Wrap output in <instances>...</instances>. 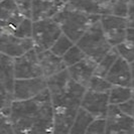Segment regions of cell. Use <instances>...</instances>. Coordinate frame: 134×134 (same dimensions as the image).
<instances>
[{
  "label": "cell",
  "mask_w": 134,
  "mask_h": 134,
  "mask_svg": "<svg viewBox=\"0 0 134 134\" xmlns=\"http://www.w3.org/2000/svg\"><path fill=\"white\" fill-rule=\"evenodd\" d=\"M62 34V27L54 18L34 20L32 34L34 49L37 53L51 49Z\"/></svg>",
  "instance_id": "5b68a950"
},
{
  "label": "cell",
  "mask_w": 134,
  "mask_h": 134,
  "mask_svg": "<svg viewBox=\"0 0 134 134\" xmlns=\"http://www.w3.org/2000/svg\"><path fill=\"white\" fill-rule=\"evenodd\" d=\"M63 1H64V2H65V3H68V2H69V1H70V0H63Z\"/></svg>",
  "instance_id": "e575fe53"
},
{
  "label": "cell",
  "mask_w": 134,
  "mask_h": 134,
  "mask_svg": "<svg viewBox=\"0 0 134 134\" xmlns=\"http://www.w3.org/2000/svg\"><path fill=\"white\" fill-rule=\"evenodd\" d=\"M118 106L125 114L132 117L134 119V98H131L130 100L126 101Z\"/></svg>",
  "instance_id": "1f68e13d"
},
{
  "label": "cell",
  "mask_w": 134,
  "mask_h": 134,
  "mask_svg": "<svg viewBox=\"0 0 134 134\" xmlns=\"http://www.w3.org/2000/svg\"><path fill=\"white\" fill-rule=\"evenodd\" d=\"M130 0H110L111 13L126 17Z\"/></svg>",
  "instance_id": "83f0119b"
},
{
  "label": "cell",
  "mask_w": 134,
  "mask_h": 134,
  "mask_svg": "<svg viewBox=\"0 0 134 134\" xmlns=\"http://www.w3.org/2000/svg\"><path fill=\"white\" fill-rule=\"evenodd\" d=\"M0 86L9 93L13 94L14 85L16 81L14 58H11L5 54H0Z\"/></svg>",
  "instance_id": "2e32d148"
},
{
  "label": "cell",
  "mask_w": 134,
  "mask_h": 134,
  "mask_svg": "<svg viewBox=\"0 0 134 134\" xmlns=\"http://www.w3.org/2000/svg\"><path fill=\"white\" fill-rule=\"evenodd\" d=\"M76 43L85 53L87 58L97 64L114 47L111 46L104 34L100 20L95 22Z\"/></svg>",
  "instance_id": "277c9868"
},
{
  "label": "cell",
  "mask_w": 134,
  "mask_h": 134,
  "mask_svg": "<svg viewBox=\"0 0 134 134\" xmlns=\"http://www.w3.org/2000/svg\"><path fill=\"white\" fill-rule=\"evenodd\" d=\"M113 85L109 82L106 77H102L98 75H94L91 79L87 89L94 91V92H100V93H109Z\"/></svg>",
  "instance_id": "cb8c5ba5"
},
{
  "label": "cell",
  "mask_w": 134,
  "mask_h": 134,
  "mask_svg": "<svg viewBox=\"0 0 134 134\" xmlns=\"http://www.w3.org/2000/svg\"><path fill=\"white\" fill-rule=\"evenodd\" d=\"M106 78L112 85L132 87V71L130 63L119 55L108 72Z\"/></svg>",
  "instance_id": "7c38bea8"
},
{
  "label": "cell",
  "mask_w": 134,
  "mask_h": 134,
  "mask_svg": "<svg viewBox=\"0 0 134 134\" xmlns=\"http://www.w3.org/2000/svg\"><path fill=\"white\" fill-rule=\"evenodd\" d=\"M106 120V133H134V119L125 114L118 105L110 104Z\"/></svg>",
  "instance_id": "30bf717a"
},
{
  "label": "cell",
  "mask_w": 134,
  "mask_h": 134,
  "mask_svg": "<svg viewBox=\"0 0 134 134\" xmlns=\"http://www.w3.org/2000/svg\"><path fill=\"white\" fill-rule=\"evenodd\" d=\"M34 48L32 38H23L13 34L1 32L0 34V52L11 58H18Z\"/></svg>",
  "instance_id": "52a82bcc"
},
{
  "label": "cell",
  "mask_w": 134,
  "mask_h": 134,
  "mask_svg": "<svg viewBox=\"0 0 134 134\" xmlns=\"http://www.w3.org/2000/svg\"><path fill=\"white\" fill-rule=\"evenodd\" d=\"M19 12L26 18L32 19V0H15Z\"/></svg>",
  "instance_id": "f546056e"
},
{
  "label": "cell",
  "mask_w": 134,
  "mask_h": 134,
  "mask_svg": "<svg viewBox=\"0 0 134 134\" xmlns=\"http://www.w3.org/2000/svg\"><path fill=\"white\" fill-rule=\"evenodd\" d=\"M54 18L59 22L63 32L77 42L95 22L100 20L101 15L84 12L66 3Z\"/></svg>",
  "instance_id": "3957f363"
},
{
  "label": "cell",
  "mask_w": 134,
  "mask_h": 134,
  "mask_svg": "<svg viewBox=\"0 0 134 134\" xmlns=\"http://www.w3.org/2000/svg\"><path fill=\"white\" fill-rule=\"evenodd\" d=\"M107 130V120L106 117H99L95 118L90 124L88 128L87 133H93V134H104L106 133Z\"/></svg>",
  "instance_id": "f1b7e54d"
},
{
  "label": "cell",
  "mask_w": 134,
  "mask_h": 134,
  "mask_svg": "<svg viewBox=\"0 0 134 134\" xmlns=\"http://www.w3.org/2000/svg\"><path fill=\"white\" fill-rule=\"evenodd\" d=\"M134 88L129 86L113 85L109 92V102L112 105H120L133 98Z\"/></svg>",
  "instance_id": "ffe728a7"
},
{
  "label": "cell",
  "mask_w": 134,
  "mask_h": 134,
  "mask_svg": "<svg viewBox=\"0 0 134 134\" xmlns=\"http://www.w3.org/2000/svg\"><path fill=\"white\" fill-rule=\"evenodd\" d=\"M65 4L63 0H32V20L54 18Z\"/></svg>",
  "instance_id": "5bb4252c"
},
{
  "label": "cell",
  "mask_w": 134,
  "mask_h": 134,
  "mask_svg": "<svg viewBox=\"0 0 134 134\" xmlns=\"http://www.w3.org/2000/svg\"><path fill=\"white\" fill-rule=\"evenodd\" d=\"M10 119L15 133H54V106L48 89L29 100H14Z\"/></svg>",
  "instance_id": "6da1fadb"
},
{
  "label": "cell",
  "mask_w": 134,
  "mask_h": 134,
  "mask_svg": "<svg viewBox=\"0 0 134 134\" xmlns=\"http://www.w3.org/2000/svg\"><path fill=\"white\" fill-rule=\"evenodd\" d=\"M47 89V78L44 77L16 79L13 90L14 100L32 99Z\"/></svg>",
  "instance_id": "9c48e42d"
},
{
  "label": "cell",
  "mask_w": 134,
  "mask_h": 134,
  "mask_svg": "<svg viewBox=\"0 0 134 134\" xmlns=\"http://www.w3.org/2000/svg\"><path fill=\"white\" fill-rule=\"evenodd\" d=\"M126 19L129 27H134V0H130L129 6H128Z\"/></svg>",
  "instance_id": "d6a6232c"
},
{
  "label": "cell",
  "mask_w": 134,
  "mask_h": 134,
  "mask_svg": "<svg viewBox=\"0 0 134 134\" xmlns=\"http://www.w3.org/2000/svg\"><path fill=\"white\" fill-rule=\"evenodd\" d=\"M115 47L117 48L120 57L129 63L134 62V27L128 28L126 38Z\"/></svg>",
  "instance_id": "44dd1931"
},
{
  "label": "cell",
  "mask_w": 134,
  "mask_h": 134,
  "mask_svg": "<svg viewBox=\"0 0 134 134\" xmlns=\"http://www.w3.org/2000/svg\"><path fill=\"white\" fill-rule=\"evenodd\" d=\"M118 58H119V53H118L117 48L115 47H112L110 49V52L97 64L95 75L106 77L108 72L110 71V69L112 68V66L114 65V63Z\"/></svg>",
  "instance_id": "7402d4cb"
},
{
  "label": "cell",
  "mask_w": 134,
  "mask_h": 134,
  "mask_svg": "<svg viewBox=\"0 0 134 134\" xmlns=\"http://www.w3.org/2000/svg\"><path fill=\"white\" fill-rule=\"evenodd\" d=\"M68 4L87 13L97 15L111 13L110 0H70Z\"/></svg>",
  "instance_id": "e0dca14e"
},
{
  "label": "cell",
  "mask_w": 134,
  "mask_h": 134,
  "mask_svg": "<svg viewBox=\"0 0 134 134\" xmlns=\"http://www.w3.org/2000/svg\"><path fill=\"white\" fill-rule=\"evenodd\" d=\"M133 98H134V95H133Z\"/></svg>",
  "instance_id": "d590c367"
},
{
  "label": "cell",
  "mask_w": 134,
  "mask_h": 134,
  "mask_svg": "<svg viewBox=\"0 0 134 134\" xmlns=\"http://www.w3.org/2000/svg\"><path fill=\"white\" fill-rule=\"evenodd\" d=\"M71 81H72V78L70 76L68 69H65L59 73L47 78V89L51 92L52 97H58L65 94L70 86Z\"/></svg>",
  "instance_id": "ac0fdd59"
},
{
  "label": "cell",
  "mask_w": 134,
  "mask_h": 134,
  "mask_svg": "<svg viewBox=\"0 0 134 134\" xmlns=\"http://www.w3.org/2000/svg\"><path fill=\"white\" fill-rule=\"evenodd\" d=\"M131 65V71H132V87L134 88V62L130 63Z\"/></svg>",
  "instance_id": "836d02e7"
},
{
  "label": "cell",
  "mask_w": 134,
  "mask_h": 134,
  "mask_svg": "<svg viewBox=\"0 0 134 134\" xmlns=\"http://www.w3.org/2000/svg\"><path fill=\"white\" fill-rule=\"evenodd\" d=\"M95 116L88 112L86 109L83 107L80 108L78 114L75 118V121L73 123V126L71 129L70 134H81V133H87V130L92 121L94 120Z\"/></svg>",
  "instance_id": "d6986e66"
},
{
  "label": "cell",
  "mask_w": 134,
  "mask_h": 134,
  "mask_svg": "<svg viewBox=\"0 0 134 134\" xmlns=\"http://www.w3.org/2000/svg\"><path fill=\"white\" fill-rule=\"evenodd\" d=\"M0 134H15L10 116L0 114Z\"/></svg>",
  "instance_id": "4dcf8cb0"
},
{
  "label": "cell",
  "mask_w": 134,
  "mask_h": 134,
  "mask_svg": "<svg viewBox=\"0 0 134 134\" xmlns=\"http://www.w3.org/2000/svg\"><path fill=\"white\" fill-rule=\"evenodd\" d=\"M37 54L44 78H48L65 69H68L63 58L54 54L51 49L38 52Z\"/></svg>",
  "instance_id": "9a60e30c"
},
{
  "label": "cell",
  "mask_w": 134,
  "mask_h": 134,
  "mask_svg": "<svg viewBox=\"0 0 134 134\" xmlns=\"http://www.w3.org/2000/svg\"><path fill=\"white\" fill-rule=\"evenodd\" d=\"M100 22L104 34L112 47H117L126 38L128 31V23L126 17L115 14L101 15Z\"/></svg>",
  "instance_id": "8992f818"
},
{
  "label": "cell",
  "mask_w": 134,
  "mask_h": 134,
  "mask_svg": "<svg viewBox=\"0 0 134 134\" xmlns=\"http://www.w3.org/2000/svg\"><path fill=\"white\" fill-rule=\"evenodd\" d=\"M14 67L16 79L43 77L38 60V54L34 48L18 58H15Z\"/></svg>",
  "instance_id": "ba28073f"
},
{
  "label": "cell",
  "mask_w": 134,
  "mask_h": 134,
  "mask_svg": "<svg viewBox=\"0 0 134 134\" xmlns=\"http://www.w3.org/2000/svg\"><path fill=\"white\" fill-rule=\"evenodd\" d=\"M96 67H97V63H95L94 60L89 58H86L79 63L69 67L68 71L70 73L71 78L75 82L87 88L91 79L95 75Z\"/></svg>",
  "instance_id": "4fadbf2b"
},
{
  "label": "cell",
  "mask_w": 134,
  "mask_h": 134,
  "mask_svg": "<svg viewBox=\"0 0 134 134\" xmlns=\"http://www.w3.org/2000/svg\"><path fill=\"white\" fill-rule=\"evenodd\" d=\"M32 34H34V20L26 17L20 22L18 27L13 32L14 35L23 38H32Z\"/></svg>",
  "instance_id": "4316f807"
},
{
  "label": "cell",
  "mask_w": 134,
  "mask_h": 134,
  "mask_svg": "<svg viewBox=\"0 0 134 134\" xmlns=\"http://www.w3.org/2000/svg\"><path fill=\"white\" fill-rule=\"evenodd\" d=\"M62 58H63V60L65 62L67 68H69L71 67V66H73V65H75V64L81 62L82 60L86 59L87 55L85 54V53L81 49V47L77 43H75L74 46L71 47Z\"/></svg>",
  "instance_id": "484cf974"
},
{
  "label": "cell",
  "mask_w": 134,
  "mask_h": 134,
  "mask_svg": "<svg viewBox=\"0 0 134 134\" xmlns=\"http://www.w3.org/2000/svg\"><path fill=\"white\" fill-rule=\"evenodd\" d=\"M15 0H1L0 2V24L19 14Z\"/></svg>",
  "instance_id": "603a6c76"
},
{
  "label": "cell",
  "mask_w": 134,
  "mask_h": 134,
  "mask_svg": "<svg viewBox=\"0 0 134 134\" xmlns=\"http://www.w3.org/2000/svg\"><path fill=\"white\" fill-rule=\"evenodd\" d=\"M75 43L76 42L74 40H72L68 35H66L63 32L60 35V37L55 40V42L53 44V47H51V51L57 55L63 57L71 47L74 46Z\"/></svg>",
  "instance_id": "d4e9b609"
},
{
  "label": "cell",
  "mask_w": 134,
  "mask_h": 134,
  "mask_svg": "<svg viewBox=\"0 0 134 134\" xmlns=\"http://www.w3.org/2000/svg\"><path fill=\"white\" fill-rule=\"evenodd\" d=\"M109 106V93L94 92L88 89L84 94L81 104V107L86 109L96 118L106 117Z\"/></svg>",
  "instance_id": "8fae6325"
},
{
  "label": "cell",
  "mask_w": 134,
  "mask_h": 134,
  "mask_svg": "<svg viewBox=\"0 0 134 134\" xmlns=\"http://www.w3.org/2000/svg\"><path fill=\"white\" fill-rule=\"evenodd\" d=\"M87 88L73 79L65 94L52 97L54 106V133H70Z\"/></svg>",
  "instance_id": "7a4b0ae2"
}]
</instances>
